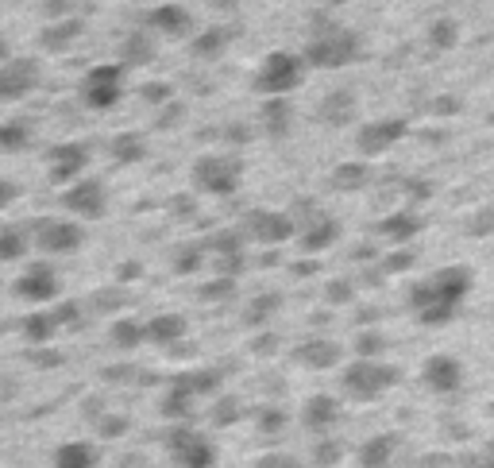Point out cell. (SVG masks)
I'll return each instance as SVG.
<instances>
[{
    "label": "cell",
    "mask_w": 494,
    "mask_h": 468,
    "mask_svg": "<svg viewBox=\"0 0 494 468\" xmlns=\"http://www.w3.org/2000/svg\"><path fill=\"white\" fill-rule=\"evenodd\" d=\"M193 182L201 193L228 198V193H236L243 182V163L236 155H201L193 163Z\"/></svg>",
    "instance_id": "cell-1"
},
{
    "label": "cell",
    "mask_w": 494,
    "mask_h": 468,
    "mask_svg": "<svg viewBox=\"0 0 494 468\" xmlns=\"http://www.w3.org/2000/svg\"><path fill=\"white\" fill-rule=\"evenodd\" d=\"M167 449H170V461L178 468H212L217 464V445L209 442V433L193 430L190 422H174V430L167 433Z\"/></svg>",
    "instance_id": "cell-2"
},
{
    "label": "cell",
    "mask_w": 494,
    "mask_h": 468,
    "mask_svg": "<svg viewBox=\"0 0 494 468\" xmlns=\"http://www.w3.org/2000/svg\"><path fill=\"white\" fill-rule=\"evenodd\" d=\"M62 205L81 221H101L108 213V186L101 179H77L66 186Z\"/></svg>",
    "instance_id": "cell-3"
},
{
    "label": "cell",
    "mask_w": 494,
    "mask_h": 468,
    "mask_svg": "<svg viewBox=\"0 0 494 468\" xmlns=\"http://www.w3.org/2000/svg\"><path fill=\"white\" fill-rule=\"evenodd\" d=\"M36 244L46 255H70L86 244V229L77 221H62V217H43L36 224Z\"/></svg>",
    "instance_id": "cell-4"
},
{
    "label": "cell",
    "mask_w": 494,
    "mask_h": 468,
    "mask_svg": "<svg viewBox=\"0 0 494 468\" xmlns=\"http://www.w3.org/2000/svg\"><path fill=\"white\" fill-rule=\"evenodd\" d=\"M124 93V67H93L81 82V101L89 109H112Z\"/></svg>",
    "instance_id": "cell-5"
},
{
    "label": "cell",
    "mask_w": 494,
    "mask_h": 468,
    "mask_svg": "<svg viewBox=\"0 0 494 468\" xmlns=\"http://www.w3.org/2000/svg\"><path fill=\"white\" fill-rule=\"evenodd\" d=\"M298 82H302V67H298V58L278 51V55H271V58L259 67L255 89H259V93H267V97H283V93H290Z\"/></svg>",
    "instance_id": "cell-6"
},
{
    "label": "cell",
    "mask_w": 494,
    "mask_h": 468,
    "mask_svg": "<svg viewBox=\"0 0 494 468\" xmlns=\"http://www.w3.org/2000/svg\"><path fill=\"white\" fill-rule=\"evenodd\" d=\"M46 174H51V182L55 186H70L81 179V171L89 167V148L86 143H77V140H66L58 143V148H51V155H46Z\"/></svg>",
    "instance_id": "cell-7"
},
{
    "label": "cell",
    "mask_w": 494,
    "mask_h": 468,
    "mask_svg": "<svg viewBox=\"0 0 494 468\" xmlns=\"http://www.w3.org/2000/svg\"><path fill=\"white\" fill-rule=\"evenodd\" d=\"M58 290H62V283H58V271L51 264H31L24 276L15 279V298H24L31 306H43V302L58 298Z\"/></svg>",
    "instance_id": "cell-8"
},
{
    "label": "cell",
    "mask_w": 494,
    "mask_h": 468,
    "mask_svg": "<svg viewBox=\"0 0 494 468\" xmlns=\"http://www.w3.org/2000/svg\"><path fill=\"white\" fill-rule=\"evenodd\" d=\"M39 82V67L31 58H8L0 62V101H15V97L31 93Z\"/></svg>",
    "instance_id": "cell-9"
},
{
    "label": "cell",
    "mask_w": 494,
    "mask_h": 468,
    "mask_svg": "<svg viewBox=\"0 0 494 468\" xmlns=\"http://www.w3.org/2000/svg\"><path fill=\"white\" fill-rule=\"evenodd\" d=\"M243 233L259 240V244H283V240H290L293 233V221L286 213H267V209H259V213H252L243 221Z\"/></svg>",
    "instance_id": "cell-10"
},
{
    "label": "cell",
    "mask_w": 494,
    "mask_h": 468,
    "mask_svg": "<svg viewBox=\"0 0 494 468\" xmlns=\"http://www.w3.org/2000/svg\"><path fill=\"white\" fill-rule=\"evenodd\" d=\"M186 337V317L182 314H155L151 321H147V341L155 345H178Z\"/></svg>",
    "instance_id": "cell-11"
},
{
    "label": "cell",
    "mask_w": 494,
    "mask_h": 468,
    "mask_svg": "<svg viewBox=\"0 0 494 468\" xmlns=\"http://www.w3.org/2000/svg\"><path fill=\"white\" fill-rule=\"evenodd\" d=\"M108 341L117 345L120 352H136L143 341H147V321H139V317H117L112 321V329H108Z\"/></svg>",
    "instance_id": "cell-12"
},
{
    "label": "cell",
    "mask_w": 494,
    "mask_h": 468,
    "mask_svg": "<svg viewBox=\"0 0 494 468\" xmlns=\"http://www.w3.org/2000/svg\"><path fill=\"white\" fill-rule=\"evenodd\" d=\"M147 24H151L155 31H162V36H186V31L193 27L190 12H186L182 5H162V8H155L151 16H147Z\"/></svg>",
    "instance_id": "cell-13"
},
{
    "label": "cell",
    "mask_w": 494,
    "mask_h": 468,
    "mask_svg": "<svg viewBox=\"0 0 494 468\" xmlns=\"http://www.w3.org/2000/svg\"><path fill=\"white\" fill-rule=\"evenodd\" d=\"M221 372H217V368H193V372H182V376H174L170 383L174 387H182V391H190L193 399L197 395H217L221 391Z\"/></svg>",
    "instance_id": "cell-14"
},
{
    "label": "cell",
    "mask_w": 494,
    "mask_h": 468,
    "mask_svg": "<svg viewBox=\"0 0 494 468\" xmlns=\"http://www.w3.org/2000/svg\"><path fill=\"white\" fill-rule=\"evenodd\" d=\"M101 453L89 442H66L55 449V468H93Z\"/></svg>",
    "instance_id": "cell-15"
},
{
    "label": "cell",
    "mask_w": 494,
    "mask_h": 468,
    "mask_svg": "<svg viewBox=\"0 0 494 468\" xmlns=\"http://www.w3.org/2000/svg\"><path fill=\"white\" fill-rule=\"evenodd\" d=\"M108 151H112V159H117L120 167H136V163L147 159V140L139 132H120L117 140H112Z\"/></svg>",
    "instance_id": "cell-16"
},
{
    "label": "cell",
    "mask_w": 494,
    "mask_h": 468,
    "mask_svg": "<svg viewBox=\"0 0 494 468\" xmlns=\"http://www.w3.org/2000/svg\"><path fill=\"white\" fill-rule=\"evenodd\" d=\"M27 248H31V236L24 233V224H8V229H0V264L24 260Z\"/></svg>",
    "instance_id": "cell-17"
},
{
    "label": "cell",
    "mask_w": 494,
    "mask_h": 468,
    "mask_svg": "<svg viewBox=\"0 0 494 468\" xmlns=\"http://www.w3.org/2000/svg\"><path fill=\"white\" fill-rule=\"evenodd\" d=\"M58 329H62V326L55 321V314H46V310H36V314L24 317V337H27L31 345H46Z\"/></svg>",
    "instance_id": "cell-18"
},
{
    "label": "cell",
    "mask_w": 494,
    "mask_h": 468,
    "mask_svg": "<svg viewBox=\"0 0 494 468\" xmlns=\"http://www.w3.org/2000/svg\"><path fill=\"white\" fill-rule=\"evenodd\" d=\"M190 414H193V395L170 383L167 399H162V418H170V422H186Z\"/></svg>",
    "instance_id": "cell-19"
},
{
    "label": "cell",
    "mask_w": 494,
    "mask_h": 468,
    "mask_svg": "<svg viewBox=\"0 0 494 468\" xmlns=\"http://www.w3.org/2000/svg\"><path fill=\"white\" fill-rule=\"evenodd\" d=\"M262 124H267L271 136H286V128H290V105L283 101V97H271V101L262 105Z\"/></svg>",
    "instance_id": "cell-20"
},
{
    "label": "cell",
    "mask_w": 494,
    "mask_h": 468,
    "mask_svg": "<svg viewBox=\"0 0 494 468\" xmlns=\"http://www.w3.org/2000/svg\"><path fill=\"white\" fill-rule=\"evenodd\" d=\"M344 58H348V43H340V39H324V43L309 47V62H317V67H336Z\"/></svg>",
    "instance_id": "cell-21"
},
{
    "label": "cell",
    "mask_w": 494,
    "mask_h": 468,
    "mask_svg": "<svg viewBox=\"0 0 494 468\" xmlns=\"http://www.w3.org/2000/svg\"><path fill=\"white\" fill-rule=\"evenodd\" d=\"M124 67H143V62H151V55H155V43L143 36V31H136V36H128V43H124Z\"/></svg>",
    "instance_id": "cell-22"
},
{
    "label": "cell",
    "mask_w": 494,
    "mask_h": 468,
    "mask_svg": "<svg viewBox=\"0 0 494 468\" xmlns=\"http://www.w3.org/2000/svg\"><path fill=\"white\" fill-rule=\"evenodd\" d=\"M236 418H240V399H236V395H221L217 402H212V411H209V422L217 426V430L232 426Z\"/></svg>",
    "instance_id": "cell-23"
},
{
    "label": "cell",
    "mask_w": 494,
    "mask_h": 468,
    "mask_svg": "<svg viewBox=\"0 0 494 468\" xmlns=\"http://www.w3.org/2000/svg\"><path fill=\"white\" fill-rule=\"evenodd\" d=\"M205 248H209L212 255H236V252H243V233H240V229H224V233H217V236H209Z\"/></svg>",
    "instance_id": "cell-24"
},
{
    "label": "cell",
    "mask_w": 494,
    "mask_h": 468,
    "mask_svg": "<svg viewBox=\"0 0 494 468\" xmlns=\"http://www.w3.org/2000/svg\"><path fill=\"white\" fill-rule=\"evenodd\" d=\"M205 252H209L205 244H186V248H178V252H174V271H178V276H193V271L205 264Z\"/></svg>",
    "instance_id": "cell-25"
},
{
    "label": "cell",
    "mask_w": 494,
    "mask_h": 468,
    "mask_svg": "<svg viewBox=\"0 0 494 468\" xmlns=\"http://www.w3.org/2000/svg\"><path fill=\"white\" fill-rule=\"evenodd\" d=\"M336 418V402L333 399H313V402H305V426H313V430H321V426H328Z\"/></svg>",
    "instance_id": "cell-26"
},
{
    "label": "cell",
    "mask_w": 494,
    "mask_h": 468,
    "mask_svg": "<svg viewBox=\"0 0 494 468\" xmlns=\"http://www.w3.org/2000/svg\"><path fill=\"white\" fill-rule=\"evenodd\" d=\"M27 140H31L27 124H20V120L0 124V151H24V148H27Z\"/></svg>",
    "instance_id": "cell-27"
},
{
    "label": "cell",
    "mask_w": 494,
    "mask_h": 468,
    "mask_svg": "<svg viewBox=\"0 0 494 468\" xmlns=\"http://www.w3.org/2000/svg\"><path fill=\"white\" fill-rule=\"evenodd\" d=\"M224 43H228V31H217V27H209L197 36L193 43V55H201V58H217L224 51Z\"/></svg>",
    "instance_id": "cell-28"
},
{
    "label": "cell",
    "mask_w": 494,
    "mask_h": 468,
    "mask_svg": "<svg viewBox=\"0 0 494 468\" xmlns=\"http://www.w3.org/2000/svg\"><path fill=\"white\" fill-rule=\"evenodd\" d=\"M236 295V279L232 276H217L212 283L201 286V302H228Z\"/></svg>",
    "instance_id": "cell-29"
},
{
    "label": "cell",
    "mask_w": 494,
    "mask_h": 468,
    "mask_svg": "<svg viewBox=\"0 0 494 468\" xmlns=\"http://www.w3.org/2000/svg\"><path fill=\"white\" fill-rule=\"evenodd\" d=\"M77 31H81V24H77V20L55 24V27H46V31H43V43L51 47V51H58V47H66V43H70V39L77 36Z\"/></svg>",
    "instance_id": "cell-30"
},
{
    "label": "cell",
    "mask_w": 494,
    "mask_h": 468,
    "mask_svg": "<svg viewBox=\"0 0 494 468\" xmlns=\"http://www.w3.org/2000/svg\"><path fill=\"white\" fill-rule=\"evenodd\" d=\"M97 433H101V438H124L128 418L124 414H101V418H97Z\"/></svg>",
    "instance_id": "cell-31"
},
{
    "label": "cell",
    "mask_w": 494,
    "mask_h": 468,
    "mask_svg": "<svg viewBox=\"0 0 494 468\" xmlns=\"http://www.w3.org/2000/svg\"><path fill=\"white\" fill-rule=\"evenodd\" d=\"M120 306H124V290H120V286H105L101 295H97L93 310H101V314H117Z\"/></svg>",
    "instance_id": "cell-32"
},
{
    "label": "cell",
    "mask_w": 494,
    "mask_h": 468,
    "mask_svg": "<svg viewBox=\"0 0 494 468\" xmlns=\"http://www.w3.org/2000/svg\"><path fill=\"white\" fill-rule=\"evenodd\" d=\"M302 360L313 364V368H324V364H333V345H305L302 348Z\"/></svg>",
    "instance_id": "cell-33"
},
{
    "label": "cell",
    "mask_w": 494,
    "mask_h": 468,
    "mask_svg": "<svg viewBox=\"0 0 494 468\" xmlns=\"http://www.w3.org/2000/svg\"><path fill=\"white\" fill-rule=\"evenodd\" d=\"M274 306H278V298H274V295H262V298H255L252 306H247V314H243V317L252 321V326H259V321L267 317V314L274 310Z\"/></svg>",
    "instance_id": "cell-34"
},
{
    "label": "cell",
    "mask_w": 494,
    "mask_h": 468,
    "mask_svg": "<svg viewBox=\"0 0 494 468\" xmlns=\"http://www.w3.org/2000/svg\"><path fill=\"white\" fill-rule=\"evenodd\" d=\"M247 267V255L243 252H236V255H217V276H240V271Z\"/></svg>",
    "instance_id": "cell-35"
},
{
    "label": "cell",
    "mask_w": 494,
    "mask_h": 468,
    "mask_svg": "<svg viewBox=\"0 0 494 468\" xmlns=\"http://www.w3.org/2000/svg\"><path fill=\"white\" fill-rule=\"evenodd\" d=\"M55 321H58V326H77V321H81V302H70V298L58 302L55 306Z\"/></svg>",
    "instance_id": "cell-36"
},
{
    "label": "cell",
    "mask_w": 494,
    "mask_h": 468,
    "mask_svg": "<svg viewBox=\"0 0 494 468\" xmlns=\"http://www.w3.org/2000/svg\"><path fill=\"white\" fill-rule=\"evenodd\" d=\"M143 101H151V105H167V101H170V86H167V82H151V86H143Z\"/></svg>",
    "instance_id": "cell-37"
},
{
    "label": "cell",
    "mask_w": 494,
    "mask_h": 468,
    "mask_svg": "<svg viewBox=\"0 0 494 468\" xmlns=\"http://www.w3.org/2000/svg\"><path fill=\"white\" fill-rule=\"evenodd\" d=\"M328 240H333V224H317L313 233H305L302 244H305V248H324Z\"/></svg>",
    "instance_id": "cell-38"
},
{
    "label": "cell",
    "mask_w": 494,
    "mask_h": 468,
    "mask_svg": "<svg viewBox=\"0 0 494 468\" xmlns=\"http://www.w3.org/2000/svg\"><path fill=\"white\" fill-rule=\"evenodd\" d=\"M286 426V414L283 411H262L259 414V430L262 433H274V430H283Z\"/></svg>",
    "instance_id": "cell-39"
},
{
    "label": "cell",
    "mask_w": 494,
    "mask_h": 468,
    "mask_svg": "<svg viewBox=\"0 0 494 468\" xmlns=\"http://www.w3.org/2000/svg\"><path fill=\"white\" fill-rule=\"evenodd\" d=\"M255 468H298V464H293L286 453H267V457H262Z\"/></svg>",
    "instance_id": "cell-40"
},
{
    "label": "cell",
    "mask_w": 494,
    "mask_h": 468,
    "mask_svg": "<svg viewBox=\"0 0 494 468\" xmlns=\"http://www.w3.org/2000/svg\"><path fill=\"white\" fill-rule=\"evenodd\" d=\"M139 372L131 364H117V368H105V380H136Z\"/></svg>",
    "instance_id": "cell-41"
},
{
    "label": "cell",
    "mask_w": 494,
    "mask_h": 468,
    "mask_svg": "<svg viewBox=\"0 0 494 468\" xmlns=\"http://www.w3.org/2000/svg\"><path fill=\"white\" fill-rule=\"evenodd\" d=\"M15 202V186L8 179H0V209H8Z\"/></svg>",
    "instance_id": "cell-42"
},
{
    "label": "cell",
    "mask_w": 494,
    "mask_h": 468,
    "mask_svg": "<svg viewBox=\"0 0 494 468\" xmlns=\"http://www.w3.org/2000/svg\"><path fill=\"white\" fill-rule=\"evenodd\" d=\"M139 271H143L139 264H128V267H120V279L128 283V279H136V276H139Z\"/></svg>",
    "instance_id": "cell-43"
},
{
    "label": "cell",
    "mask_w": 494,
    "mask_h": 468,
    "mask_svg": "<svg viewBox=\"0 0 494 468\" xmlns=\"http://www.w3.org/2000/svg\"><path fill=\"white\" fill-rule=\"evenodd\" d=\"M120 468H143V457H128V461H120Z\"/></svg>",
    "instance_id": "cell-44"
},
{
    "label": "cell",
    "mask_w": 494,
    "mask_h": 468,
    "mask_svg": "<svg viewBox=\"0 0 494 468\" xmlns=\"http://www.w3.org/2000/svg\"><path fill=\"white\" fill-rule=\"evenodd\" d=\"M0 62H8V39L0 36Z\"/></svg>",
    "instance_id": "cell-45"
}]
</instances>
